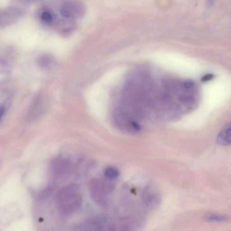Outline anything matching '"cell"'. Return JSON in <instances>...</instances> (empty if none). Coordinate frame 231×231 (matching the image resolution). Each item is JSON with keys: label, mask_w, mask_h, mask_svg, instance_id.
<instances>
[{"label": "cell", "mask_w": 231, "mask_h": 231, "mask_svg": "<svg viewBox=\"0 0 231 231\" xmlns=\"http://www.w3.org/2000/svg\"><path fill=\"white\" fill-rule=\"evenodd\" d=\"M58 203L64 214H71L76 211L81 205V197L78 190L74 187L63 189L58 195Z\"/></svg>", "instance_id": "6da1fadb"}, {"label": "cell", "mask_w": 231, "mask_h": 231, "mask_svg": "<svg viewBox=\"0 0 231 231\" xmlns=\"http://www.w3.org/2000/svg\"><path fill=\"white\" fill-rule=\"evenodd\" d=\"M217 142L219 145L228 146L231 144V126L227 124L220 131L217 137Z\"/></svg>", "instance_id": "7a4b0ae2"}, {"label": "cell", "mask_w": 231, "mask_h": 231, "mask_svg": "<svg viewBox=\"0 0 231 231\" xmlns=\"http://www.w3.org/2000/svg\"><path fill=\"white\" fill-rule=\"evenodd\" d=\"M229 220V217L227 216L217 214H210L205 217V221L209 222H225Z\"/></svg>", "instance_id": "3957f363"}, {"label": "cell", "mask_w": 231, "mask_h": 231, "mask_svg": "<svg viewBox=\"0 0 231 231\" xmlns=\"http://www.w3.org/2000/svg\"><path fill=\"white\" fill-rule=\"evenodd\" d=\"M95 187H94V189L92 188V193L94 199L96 201L99 202H102L104 199V191L103 189H102L101 186L100 185H97V184H95Z\"/></svg>", "instance_id": "277c9868"}, {"label": "cell", "mask_w": 231, "mask_h": 231, "mask_svg": "<svg viewBox=\"0 0 231 231\" xmlns=\"http://www.w3.org/2000/svg\"><path fill=\"white\" fill-rule=\"evenodd\" d=\"M104 174L106 178L109 179L113 180L118 177V172L115 167H109L105 170Z\"/></svg>", "instance_id": "5b68a950"}, {"label": "cell", "mask_w": 231, "mask_h": 231, "mask_svg": "<svg viewBox=\"0 0 231 231\" xmlns=\"http://www.w3.org/2000/svg\"><path fill=\"white\" fill-rule=\"evenodd\" d=\"M42 19L46 22H50L53 20L52 15L47 12H44L42 14Z\"/></svg>", "instance_id": "8992f818"}, {"label": "cell", "mask_w": 231, "mask_h": 231, "mask_svg": "<svg viewBox=\"0 0 231 231\" xmlns=\"http://www.w3.org/2000/svg\"><path fill=\"white\" fill-rule=\"evenodd\" d=\"M60 13L62 16L65 17H69L71 16L70 12L65 9H62L60 10Z\"/></svg>", "instance_id": "52a82bcc"}, {"label": "cell", "mask_w": 231, "mask_h": 231, "mask_svg": "<svg viewBox=\"0 0 231 231\" xmlns=\"http://www.w3.org/2000/svg\"><path fill=\"white\" fill-rule=\"evenodd\" d=\"M213 77H214V75L213 74H208L202 77V81H210L211 79H213Z\"/></svg>", "instance_id": "ba28073f"}, {"label": "cell", "mask_w": 231, "mask_h": 231, "mask_svg": "<svg viewBox=\"0 0 231 231\" xmlns=\"http://www.w3.org/2000/svg\"><path fill=\"white\" fill-rule=\"evenodd\" d=\"M4 112V109L2 107H0V120L1 119L2 117V115H3V113Z\"/></svg>", "instance_id": "9c48e42d"}, {"label": "cell", "mask_w": 231, "mask_h": 231, "mask_svg": "<svg viewBox=\"0 0 231 231\" xmlns=\"http://www.w3.org/2000/svg\"><path fill=\"white\" fill-rule=\"evenodd\" d=\"M215 1L216 0H208V4H209V6H213Z\"/></svg>", "instance_id": "30bf717a"}]
</instances>
